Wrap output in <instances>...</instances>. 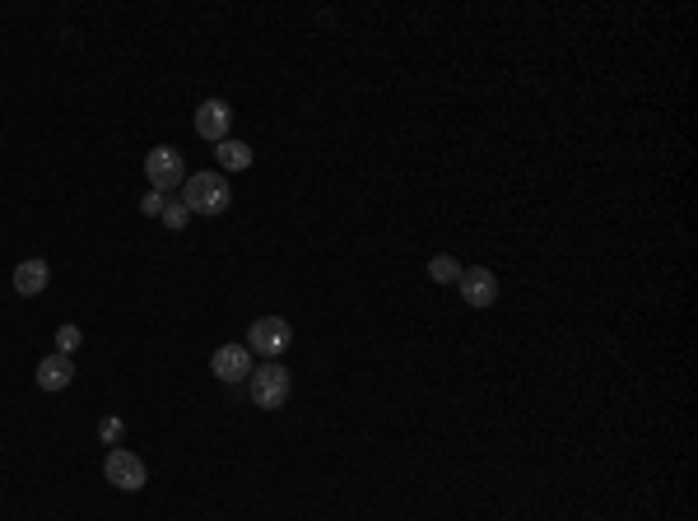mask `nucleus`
<instances>
[{
    "instance_id": "3",
    "label": "nucleus",
    "mask_w": 698,
    "mask_h": 521,
    "mask_svg": "<svg viewBox=\"0 0 698 521\" xmlns=\"http://www.w3.org/2000/svg\"><path fill=\"white\" fill-rule=\"evenodd\" d=\"M289 345H294V326L284 317H256L252 326H247V349H252V359L270 363V359H280Z\"/></svg>"
},
{
    "instance_id": "1",
    "label": "nucleus",
    "mask_w": 698,
    "mask_h": 521,
    "mask_svg": "<svg viewBox=\"0 0 698 521\" xmlns=\"http://www.w3.org/2000/svg\"><path fill=\"white\" fill-rule=\"evenodd\" d=\"M177 201L187 205L191 214H224L233 201L229 182H224V173H191L187 182H182V196Z\"/></svg>"
},
{
    "instance_id": "13",
    "label": "nucleus",
    "mask_w": 698,
    "mask_h": 521,
    "mask_svg": "<svg viewBox=\"0 0 698 521\" xmlns=\"http://www.w3.org/2000/svg\"><path fill=\"white\" fill-rule=\"evenodd\" d=\"M98 442H103V447H121V442H126V419H117V415L98 419Z\"/></svg>"
},
{
    "instance_id": "9",
    "label": "nucleus",
    "mask_w": 698,
    "mask_h": 521,
    "mask_svg": "<svg viewBox=\"0 0 698 521\" xmlns=\"http://www.w3.org/2000/svg\"><path fill=\"white\" fill-rule=\"evenodd\" d=\"M38 391H47V396H56V391H66L70 382H75V359L70 354H47V359H38Z\"/></svg>"
},
{
    "instance_id": "6",
    "label": "nucleus",
    "mask_w": 698,
    "mask_h": 521,
    "mask_svg": "<svg viewBox=\"0 0 698 521\" xmlns=\"http://www.w3.org/2000/svg\"><path fill=\"white\" fill-rule=\"evenodd\" d=\"M252 368H256V359L247 345H219L215 354H210V373H215L219 382H247Z\"/></svg>"
},
{
    "instance_id": "11",
    "label": "nucleus",
    "mask_w": 698,
    "mask_h": 521,
    "mask_svg": "<svg viewBox=\"0 0 698 521\" xmlns=\"http://www.w3.org/2000/svg\"><path fill=\"white\" fill-rule=\"evenodd\" d=\"M215 159H219V173H247V168H252V145H247V140H224V145H215Z\"/></svg>"
},
{
    "instance_id": "7",
    "label": "nucleus",
    "mask_w": 698,
    "mask_h": 521,
    "mask_svg": "<svg viewBox=\"0 0 698 521\" xmlns=\"http://www.w3.org/2000/svg\"><path fill=\"white\" fill-rule=\"evenodd\" d=\"M229 126H233V107L224 103V98H205V103L196 107V135H201V140L224 145V140H229Z\"/></svg>"
},
{
    "instance_id": "16",
    "label": "nucleus",
    "mask_w": 698,
    "mask_h": 521,
    "mask_svg": "<svg viewBox=\"0 0 698 521\" xmlns=\"http://www.w3.org/2000/svg\"><path fill=\"white\" fill-rule=\"evenodd\" d=\"M163 205H168V196H163V191H149L145 201H140V210H145L149 219H159V214H163Z\"/></svg>"
},
{
    "instance_id": "8",
    "label": "nucleus",
    "mask_w": 698,
    "mask_h": 521,
    "mask_svg": "<svg viewBox=\"0 0 698 521\" xmlns=\"http://www.w3.org/2000/svg\"><path fill=\"white\" fill-rule=\"evenodd\" d=\"M457 289H461V298H466L470 308H494L498 303V280H494V270H484V266L461 270Z\"/></svg>"
},
{
    "instance_id": "12",
    "label": "nucleus",
    "mask_w": 698,
    "mask_h": 521,
    "mask_svg": "<svg viewBox=\"0 0 698 521\" xmlns=\"http://www.w3.org/2000/svg\"><path fill=\"white\" fill-rule=\"evenodd\" d=\"M461 261L457 256H447V252H438V256H429V280L433 284H457L461 280Z\"/></svg>"
},
{
    "instance_id": "14",
    "label": "nucleus",
    "mask_w": 698,
    "mask_h": 521,
    "mask_svg": "<svg viewBox=\"0 0 698 521\" xmlns=\"http://www.w3.org/2000/svg\"><path fill=\"white\" fill-rule=\"evenodd\" d=\"M163 228H173V233H182V228H187V219H191V210L182 201H173V196H168V205H163Z\"/></svg>"
},
{
    "instance_id": "10",
    "label": "nucleus",
    "mask_w": 698,
    "mask_h": 521,
    "mask_svg": "<svg viewBox=\"0 0 698 521\" xmlns=\"http://www.w3.org/2000/svg\"><path fill=\"white\" fill-rule=\"evenodd\" d=\"M47 284H52V266H47L42 256H33V261H19V266H14V294H19V298L47 294Z\"/></svg>"
},
{
    "instance_id": "5",
    "label": "nucleus",
    "mask_w": 698,
    "mask_h": 521,
    "mask_svg": "<svg viewBox=\"0 0 698 521\" xmlns=\"http://www.w3.org/2000/svg\"><path fill=\"white\" fill-rule=\"evenodd\" d=\"M103 480L112 484V489H121V494H140L149 484V470L145 461L135 452H126V447H112L108 461H103Z\"/></svg>"
},
{
    "instance_id": "15",
    "label": "nucleus",
    "mask_w": 698,
    "mask_h": 521,
    "mask_svg": "<svg viewBox=\"0 0 698 521\" xmlns=\"http://www.w3.org/2000/svg\"><path fill=\"white\" fill-rule=\"evenodd\" d=\"M80 326H75V321H66V326H56V354H75V349H80Z\"/></svg>"
},
{
    "instance_id": "2",
    "label": "nucleus",
    "mask_w": 698,
    "mask_h": 521,
    "mask_svg": "<svg viewBox=\"0 0 698 521\" xmlns=\"http://www.w3.org/2000/svg\"><path fill=\"white\" fill-rule=\"evenodd\" d=\"M247 391H252L256 410H280L289 396H294V377H289V368L284 363H261V368H252V377H247Z\"/></svg>"
},
{
    "instance_id": "4",
    "label": "nucleus",
    "mask_w": 698,
    "mask_h": 521,
    "mask_svg": "<svg viewBox=\"0 0 698 521\" xmlns=\"http://www.w3.org/2000/svg\"><path fill=\"white\" fill-rule=\"evenodd\" d=\"M145 177H149V191L173 196V191L187 182V163H182V154H177L173 145H159L145 154Z\"/></svg>"
}]
</instances>
